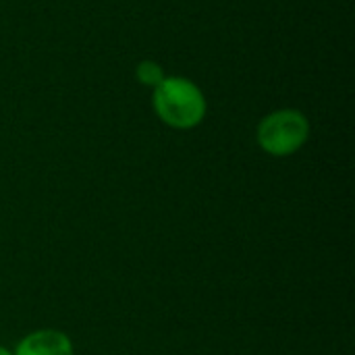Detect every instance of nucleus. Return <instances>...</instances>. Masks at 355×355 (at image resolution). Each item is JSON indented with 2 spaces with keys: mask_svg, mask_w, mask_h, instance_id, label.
Wrapping results in <instances>:
<instances>
[{
  "mask_svg": "<svg viewBox=\"0 0 355 355\" xmlns=\"http://www.w3.org/2000/svg\"><path fill=\"white\" fill-rule=\"evenodd\" d=\"M12 355H75L69 335L56 329H40L25 335Z\"/></svg>",
  "mask_w": 355,
  "mask_h": 355,
  "instance_id": "obj_3",
  "label": "nucleus"
},
{
  "mask_svg": "<svg viewBox=\"0 0 355 355\" xmlns=\"http://www.w3.org/2000/svg\"><path fill=\"white\" fill-rule=\"evenodd\" d=\"M152 106L158 119L173 129H193L206 116V98L202 89L185 77H164L154 87Z\"/></svg>",
  "mask_w": 355,
  "mask_h": 355,
  "instance_id": "obj_1",
  "label": "nucleus"
},
{
  "mask_svg": "<svg viewBox=\"0 0 355 355\" xmlns=\"http://www.w3.org/2000/svg\"><path fill=\"white\" fill-rule=\"evenodd\" d=\"M135 77H137V81H141L144 85H148V87L154 89V87H158L162 83V79L166 75H164V71H162V67L158 62H154V60H141L137 64V69H135Z\"/></svg>",
  "mask_w": 355,
  "mask_h": 355,
  "instance_id": "obj_4",
  "label": "nucleus"
},
{
  "mask_svg": "<svg viewBox=\"0 0 355 355\" xmlns=\"http://www.w3.org/2000/svg\"><path fill=\"white\" fill-rule=\"evenodd\" d=\"M0 355H12V352H10V349H6L4 345H0Z\"/></svg>",
  "mask_w": 355,
  "mask_h": 355,
  "instance_id": "obj_5",
  "label": "nucleus"
},
{
  "mask_svg": "<svg viewBox=\"0 0 355 355\" xmlns=\"http://www.w3.org/2000/svg\"><path fill=\"white\" fill-rule=\"evenodd\" d=\"M310 137V123L304 112L283 108L266 114L256 131L258 146L277 158L295 154Z\"/></svg>",
  "mask_w": 355,
  "mask_h": 355,
  "instance_id": "obj_2",
  "label": "nucleus"
}]
</instances>
